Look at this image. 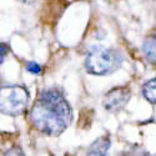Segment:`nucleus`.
I'll return each mask as SVG.
<instances>
[{"label": "nucleus", "mask_w": 156, "mask_h": 156, "mask_svg": "<svg viewBox=\"0 0 156 156\" xmlns=\"http://www.w3.org/2000/svg\"><path fill=\"white\" fill-rule=\"evenodd\" d=\"M29 119L39 133L59 136L73 121V111L60 91L56 89H46L34 102Z\"/></svg>", "instance_id": "nucleus-1"}, {"label": "nucleus", "mask_w": 156, "mask_h": 156, "mask_svg": "<svg viewBox=\"0 0 156 156\" xmlns=\"http://www.w3.org/2000/svg\"><path fill=\"white\" fill-rule=\"evenodd\" d=\"M122 62L121 55L116 50L105 46H94L89 50L85 59V69L91 75H110Z\"/></svg>", "instance_id": "nucleus-2"}, {"label": "nucleus", "mask_w": 156, "mask_h": 156, "mask_svg": "<svg viewBox=\"0 0 156 156\" xmlns=\"http://www.w3.org/2000/svg\"><path fill=\"white\" fill-rule=\"evenodd\" d=\"M29 105V91L20 85H9L0 91V110L4 115L19 116Z\"/></svg>", "instance_id": "nucleus-3"}, {"label": "nucleus", "mask_w": 156, "mask_h": 156, "mask_svg": "<svg viewBox=\"0 0 156 156\" xmlns=\"http://www.w3.org/2000/svg\"><path fill=\"white\" fill-rule=\"evenodd\" d=\"M130 96H131V93H130L129 87L126 86L115 87L104 96V100H102L104 109L110 112L119 111L129 102Z\"/></svg>", "instance_id": "nucleus-4"}, {"label": "nucleus", "mask_w": 156, "mask_h": 156, "mask_svg": "<svg viewBox=\"0 0 156 156\" xmlns=\"http://www.w3.org/2000/svg\"><path fill=\"white\" fill-rule=\"evenodd\" d=\"M141 50L145 59L150 64L156 65V33H152L146 36L144 43H142Z\"/></svg>", "instance_id": "nucleus-5"}, {"label": "nucleus", "mask_w": 156, "mask_h": 156, "mask_svg": "<svg viewBox=\"0 0 156 156\" xmlns=\"http://www.w3.org/2000/svg\"><path fill=\"white\" fill-rule=\"evenodd\" d=\"M110 145H111L110 139L108 136H102V137L98 139L94 144L89 147L87 155H106Z\"/></svg>", "instance_id": "nucleus-6"}, {"label": "nucleus", "mask_w": 156, "mask_h": 156, "mask_svg": "<svg viewBox=\"0 0 156 156\" xmlns=\"http://www.w3.org/2000/svg\"><path fill=\"white\" fill-rule=\"evenodd\" d=\"M141 93H142V96H144L149 102L156 105V77L144 84Z\"/></svg>", "instance_id": "nucleus-7"}, {"label": "nucleus", "mask_w": 156, "mask_h": 156, "mask_svg": "<svg viewBox=\"0 0 156 156\" xmlns=\"http://www.w3.org/2000/svg\"><path fill=\"white\" fill-rule=\"evenodd\" d=\"M25 69H27L29 73L34 74V75L40 74V71H41V66H40V65H39L37 62H35V61H30V62H28V64H27V66H25Z\"/></svg>", "instance_id": "nucleus-8"}, {"label": "nucleus", "mask_w": 156, "mask_h": 156, "mask_svg": "<svg viewBox=\"0 0 156 156\" xmlns=\"http://www.w3.org/2000/svg\"><path fill=\"white\" fill-rule=\"evenodd\" d=\"M4 59H5V44L3 43L2 44V62H4Z\"/></svg>", "instance_id": "nucleus-9"}, {"label": "nucleus", "mask_w": 156, "mask_h": 156, "mask_svg": "<svg viewBox=\"0 0 156 156\" xmlns=\"http://www.w3.org/2000/svg\"><path fill=\"white\" fill-rule=\"evenodd\" d=\"M20 3H24V4H33L35 0H19Z\"/></svg>", "instance_id": "nucleus-10"}]
</instances>
